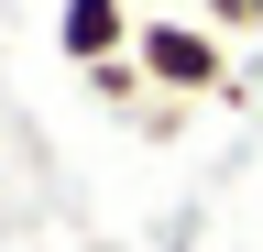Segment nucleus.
<instances>
[{
  "label": "nucleus",
  "mask_w": 263,
  "mask_h": 252,
  "mask_svg": "<svg viewBox=\"0 0 263 252\" xmlns=\"http://www.w3.org/2000/svg\"><path fill=\"white\" fill-rule=\"evenodd\" d=\"M154 77H176V88H209V77H219V55L197 44V33H154Z\"/></svg>",
  "instance_id": "1"
},
{
  "label": "nucleus",
  "mask_w": 263,
  "mask_h": 252,
  "mask_svg": "<svg viewBox=\"0 0 263 252\" xmlns=\"http://www.w3.org/2000/svg\"><path fill=\"white\" fill-rule=\"evenodd\" d=\"M110 22H121L110 0H66V44H77V55H99V44H110Z\"/></svg>",
  "instance_id": "2"
}]
</instances>
